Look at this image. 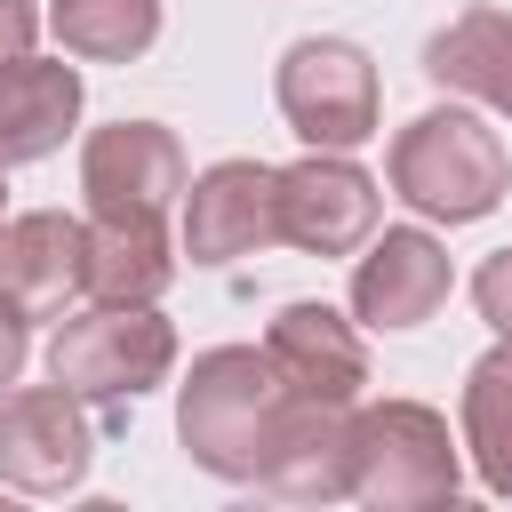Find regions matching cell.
Returning a JSON list of instances; mask_svg holds the SVG:
<instances>
[{"mask_svg": "<svg viewBox=\"0 0 512 512\" xmlns=\"http://www.w3.org/2000/svg\"><path fill=\"white\" fill-rule=\"evenodd\" d=\"M456 448L472 456L488 496H512V336H496L472 368H464V400H456Z\"/></svg>", "mask_w": 512, "mask_h": 512, "instance_id": "obj_17", "label": "cell"}, {"mask_svg": "<svg viewBox=\"0 0 512 512\" xmlns=\"http://www.w3.org/2000/svg\"><path fill=\"white\" fill-rule=\"evenodd\" d=\"M272 216H280V240L304 248V256H352L384 200H376V176L352 160V152H304L288 168H272Z\"/></svg>", "mask_w": 512, "mask_h": 512, "instance_id": "obj_7", "label": "cell"}, {"mask_svg": "<svg viewBox=\"0 0 512 512\" xmlns=\"http://www.w3.org/2000/svg\"><path fill=\"white\" fill-rule=\"evenodd\" d=\"M280 240V216H272V168L264 160H216L184 184V256L224 272L256 248Z\"/></svg>", "mask_w": 512, "mask_h": 512, "instance_id": "obj_10", "label": "cell"}, {"mask_svg": "<svg viewBox=\"0 0 512 512\" xmlns=\"http://www.w3.org/2000/svg\"><path fill=\"white\" fill-rule=\"evenodd\" d=\"M392 192L416 208V216H432V224H480L504 192H512V152H504V136L480 120V112H464V104H432V112H416L400 136H392Z\"/></svg>", "mask_w": 512, "mask_h": 512, "instance_id": "obj_2", "label": "cell"}, {"mask_svg": "<svg viewBox=\"0 0 512 512\" xmlns=\"http://www.w3.org/2000/svg\"><path fill=\"white\" fill-rule=\"evenodd\" d=\"M48 24L64 56L80 64H128L160 40V0H48Z\"/></svg>", "mask_w": 512, "mask_h": 512, "instance_id": "obj_18", "label": "cell"}, {"mask_svg": "<svg viewBox=\"0 0 512 512\" xmlns=\"http://www.w3.org/2000/svg\"><path fill=\"white\" fill-rule=\"evenodd\" d=\"M168 368H176V320H160V304H88L48 336V376L96 400L104 424H128V400L168 384Z\"/></svg>", "mask_w": 512, "mask_h": 512, "instance_id": "obj_3", "label": "cell"}, {"mask_svg": "<svg viewBox=\"0 0 512 512\" xmlns=\"http://www.w3.org/2000/svg\"><path fill=\"white\" fill-rule=\"evenodd\" d=\"M464 456L448 440V416L424 400H352V496L376 512H424L456 504Z\"/></svg>", "mask_w": 512, "mask_h": 512, "instance_id": "obj_4", "label": "cell"}, {"mask_svg": "<svg viewBox=\"0 0 512 512\" xmlns=\"http://www.w3.org/2000/svg\"><path fill=\"white\" fill-rule=\"evenodd\" d=\"M448 288V248L424 224H384L352 248V320L368 328H424L448 304Z\"/></svg>", "mask_w": 512, "mask_h": 512, "instance_id": "obj_9", "label": "cell"}, {"mask_svg": "<svg viewBox=\"0 0 512 512\" xmlns=\"http://www.w3.org/2000/svg\"><path fill=\"white\" fill-rule=\"evenodd\" d=\"M424 80L512 120V8H464L424 40Z\"/></svg>", "mask_w": 512, "mask_h": 512, "instance_id": "obj_15", "label": "cell"}, {"mask_svg": "<svg viewBox=\"0 0 512 512\" xmlns=\"http://www.w3.org/2000/svg\"><path fill=\"white\" fill-rule=\"evenodd\" d=\"M80 64L64 56H8L0 64V168L48 160L80 120Z\"/></svg>", "mask_w": 512, "mask_h": 512, "instance_id": "obj_12", "label": "cell"}, {"mask_svg": "<svg viewBox=\"0 0 512 512\" xmlns=\"http://www.w3.org/2000/svg\"><path fill=\"white\" fill-rule=\"evenodd\" d=\"M80 256H88V216L64 208L0 216V288L16 304H64L80 288Z\"/></svg>", "mask_w": 512, "mask_h": 512, "instance_id": "obj_16", "label": "cell"}, {"mask_svg": "<svg viewBox=\"0 0 512 512\" xmlns=\"http://www.w3.org/2000/svg\"><path fill=\"white\" fill-rule=\"evenodd\" d=\"M168 280H176L168 216H88V256H80L88 304H160Z\"/></svg>", "mask_w": 512, "mask_h": 512, "instance_id": "obj_13", "label": "cell"}, {"mask_svg": "<svg viewBox=\"0 0 512 512\" xmlns=\"http://www.w3.org/2000/svg\"><path fill=\"white\" fill-rule=\"evenodd\" d=\"M272 96H280V120L312 152H352L376 136V64L360 40H336V32L296 40L272 72Z\"/></svg>", "mask_w": 512, "mask_h": 512, "instance_id": "obj_5", "label": "cell"}, {"mask_svg": "<svg viewBox=\"0 0 512 512\" xmlns=\"http://www.w3.org/2000/svg\"><path fill=\"white\" fill-rule=\"evenodd\" d=\"M0 216H8V168H0Z\"/></svg>", "mask_w": 512, "mask_h": 512, "instance_id": "obj_22", "label": "cell"}, {"mask_svg": "<svg viewBox=\"0 0 512 512\" xmlns=\"http://www.w3.org/2000/svg\"><path fill=\"white\" fill-rule=\"evenodd\" d=\"M288 416H296V392L264 344H216L176 384V440L216 480H256Z\"/></svg>", "mask_w": 512, "mask_h": 512, "instance_id": "obj_1", "label": "cell"}, {"mask_svg": "<svg viewBox=\"0 0 512 512\" xmlns=\"http://www.w3.org/2000/svg\"><path fill=\"white\" fill-rule=\"evenodd\" d=\"M32 32H40V8L32 0H0V64L8 56H32Z\"/></svg>", "mask_w": 512, "mask_h": 512, "instance_id": "obj_21", "label": "cell"}, {"mask_svg": "<svg viewBox=\"0 0 512 512\" xmlns=\"http://www.w3.org/2000/svg\"><path fill=\"white\" fill-rule=\"evenodd\" d=\"M472 304H480V320H488L496 336H512V248H496V256L472 272Z\"/></svg>", "mask_w": 512, "mask_h": 512, "instance_id": "obj_19", "label": "cell"}, {"mask_svg": "<svg viewBox=\"0 0 512 512\" xmlns=\"http://www.w3.org/2000/svg\"><path fill=\"white\" fill-rule=\"evenodd\" d=\"M256 488H272L288 504H336V496H352V408L296 400V416L272 440Z\"/></svg>", "mask_w": 512, "mask_h": 512, "instance_id": "obj_14", "label": "cell"}, {"mask_svg": "<svg viewBox=\"0 0 512 512\" xmlns=\"http://www.w3.org/2000/svg\"><path fill=\"white\" fill-rule=\"evenodd\" d=\"M96 464V424H88V400L64 392L56 376L48 384H24V392H0V480L24 488V496H72Z\"/></svg>", "mask_w": 512, "mask_h": 512, "instance_id": "obj_6", "label": "cell"}, {"mask_svg": "<svg viewBox=\"0 0 512 512\" xmlns=\"http://www.w3.org/2000/svg\"><path fill=\"white\" fill-rule=\"evenodd\" d=\"M24 352H32V304H16L0 288V392L24 376Z\"/></svg>", "mask_w": 512, "mask_h": 512, "instance_id": "obj_20", "label": "cell"}, {"mask_svg": "<svg viewBox=\"0 0 512 512\" xmlns=\"http://www.w3.org/2000/svg\"><path fill=\"white\" fill-rule=\"evenodd\" d=\"M88 216H168L184 200V144L160 120H112L80 144Z\"/></svg>", "mask_w": 512, "mask_h": 512, "instance_id": "obj_8", "label": "cell"}, {"mask_svg": "<svg viewBox=\"0 0 512 512\" xmlns=\"http://www.w3.org/2000/svg\"><path fill=\"white\" fill-rule=\"evenodd\" d=\"M264 352H272V368L288 376V392H296V400H320V408H352L360 384H368V344H360V328H352L336 304H320V296L280 304L272 328H264Z\"/></svg>", "mask_w": 512, "mask_h": 512, "instance_id": "obj_11", "label": "cell"}]
</instances>
